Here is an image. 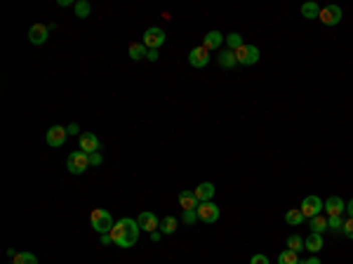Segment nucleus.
Returning a JSON list of instances; mask_svg holds the SVG:
<instances>
[{
  "label": "nucleus",
  "instance_id": "obj_15",
  "mask_svg": "<svg viewBox=\"0 0 353 264\" xmlns=\"http://www.w3.org/2000/svg\"><path fill=\"white\" fill-rule=\"evenodd\" d=\"M193 194H196V198H198V203H208L215 198L217 189L212 182H203V184H198V187L193 189Z\"/></svg>",
  "mask_w": 353,
  "mask_h": 264
},
{
  "label": "nucleus",
  "instance_id": "obj_3",
  "mask_svg": "<svg viewBox=\"0 0 353 264\" xmlns=\"http://www.w3.org/2000/svg\"><path fill=\"white\" fill-rule=\"evenodd\" d=\"M66 168H69L71 175H83L87 168H90V154L85 151H73L66 161Z\"/></svg>",
  "mask_w": 353,
  "mask_h": 264
},
{
  "label": "nucleus",
  "instance_id": "obj_4",
  "mask_svg": "<svg viewBox=\"0 0 353 264\" xmlns=\"http://www.w3.org/2000/svg\"><path fill=\"white\" fill-rule=\"evenodd\" d=\"M299 210L304 212V217L311 219V217H315V215H322V210H325V201H322L320 196H315V194L306 196V198L301 201Z\"/></svg>",
  "mask_w": 353,
  "mask_h": 264
},
{
  "label": "nucleus",
  "instance_id": "obj_12",
  "mask_svg": "<svg viewBox=\"0 0 353 264\" xmlns=\"http://www.w3.org/2000/svg\"><path fill=\"white\" fill-rule=\"evenodd\" d=\"M325 212H327V217H341L346 212V201L341 196H330L325 201Z\"/></svg>",
  "mask_w": 353,
  "mask_h": 264
},
{
  "label": "nucleus",
  "instance_id": "obj_35",
  "mask_svg": "<svg viewBox=\"0 0 353 264\" xmlns=\"http://www.w3.org/2000/svg\"><path fill=\"white\" fill-rule=\"evenodd\" d=\"M148 62H158L160 59V55H158V50H148V57H146Z\"/></svg>",
  "mask_w": 353,
  "mask_h": 264
},
{
  "label": "nucleus",
  "instance_id": "obj_24",
  "mask_svg": "<svg viewBox=\"0 0 353 264\" xmlns=\"http://www.w3.org/2000/svg\"><path fill=\"white\" fill-rule=\"evenodd\" d=\"M299 252H294V250H283L280 255H278V264H299Z\"/></svg>",
  "mask_w": 353,
  "mask_h": 264
},
{
  "label": "nucleus",
  "instance_id": "obj_20",
  "mask_svg": "<svg viewBox=\"0 0 353 264\" xmlns=\"http://www.w3.org/2000/svg\"><path fill=\"white\" fill-rule=\"evenodd\" d=\"M179 205H182V210H196L200 203L193 191H182V194H179Z\"/></svg>",
  "mask_w": 353,
  "mask_h": 264
},
{
  "label": "nucleus",
  "instance_id": "obj_19",
  "mask_svg": "<svg viewBox=\"0 0 353 264\" xmlns=\"http://www.w3.org/2000/svg\"><path fill=\"white\" fill-rule=\"evenodd\" d=\"M176 229H179V219L172 217V215H167L165 219H160V226H158V231H160L162 236H172Z\"/></svg>",
  "mask_w": 353,
  "mask_h": 264
},
{
  "label": "nucleus",
  "instance_id": "obj_18",
  "mask_svg": "<svg viewBox=\"0 0 353 264\" xmlns=\"http://www.w3.org/2000/svg\"><path fill=\"white\" fill-rule=\"evenodd\" d=\"M217 62H219V66H222V69H233V66L238 64V59H236V52L226 47V50H222V52H219Z\"/></svg>",
  "mask_w": 353,
  "mask_h": 264
},
{
  "label": "nucleus",
  "instance_id": "obj_33",
  "mask_svg": "<svg viewBox=\"0 0 353 264\" xmlns=\"http://www.w3.org/2000/svg\"><path fill=\"white\" fill-rule=\"evenodd\" d=\"M101 163H104V156H101L99 151L90 154V165H101Z\"/></svg>",
  "mask_w": 353,
  "mask_h": 264
},
{
  "label": "nucleus",
  "instance_id": "obj_39",
  "mask_svg": "<svg viewBox=\"0 0 353 264\" xmlns=\"http://www.w3.org/2000/svg\"><path fill=\"white\" fill-rule=\"evenodd\" d=\"M346 212H348V217H353V198L346 203Z\"/></svg>",
  "mask_w": 353,
  "mask_h": 264
},
{
  "label": "nucleus",
  "instance_id": "obj_8",
  "mask_svg": "<svg viewBox=\"0 0 353 264\" xmlns=\"http://www.w3.org/2000/svg\"><path fill=\"white\" fill-rule=\"evenodd\" d=\"M318 19H320L325 26H337V24L341 22V8H339V5H325V8H320Z\"/></svg>",
  "mask_w": 353,
  "mask_h": 264
},
{
  "label": "nucleus",
  "instance_id": "obj_36",
  "mask_svg": "<svg viewBox=\"0 0 353 264\" xmlns=\"http://www.w3.org/2000/svg\"><path fill=\"white\" fill-rule=\"evenodd\" d=\"M101 243H104V245H111V243H113L111 233H101Z\"/></svg>",
  "mask_w": 353,
  "mask_h": 264
},
{
  "label": "nucleus",
  "instance_id": "obj_17",
  "mask_svg": "<svg viewBox=\"0 0 353 264\" xmlns=\"http://www.w3.org/2000/svg\"><path fill=\"white\" fill-rule=\"evenodd\" d=\"M304 245H306V250L311 252V255H315V252H320L322 248H325V241H322V233H313L311 231V236L308 238H304Z\"/></svg>",
  "mask_w": 353,
  "mask_h": 264
},
{
  "label": "nucleus",
  "instance_id": "obj_32",
  "mask_svg": "<svg viewBox=\"0 0 353 264\" xmlns=\"http://www.w3.org/2000/svg\"><path fill=\"white\" fill-rule=\"evenodd\" d=\"M341 233H344L346 238H351L353 241V217L344 219V229H341Z\"/></svg>",
  "mask_w": 353,
  "mask_h": 264
},
{
  "label": "nucleus",
  "instance_id": "obj_28",
  "mask_svg": "<svg viewBox=\"0 0 353 264\" xmlns=\"http://www.w3.org/2000/svg\"><path fill=\"white\" fill-rule=\"evenodd\" d=\"M245 45V43H243V36H240V33H229V36H226V47H229V50H233V52H236V50H238V47H243Z\"/></svg>",
  "mask_w": 353,
  "mask_h": 264
},
{
  "label": "nucleus",
  "instance_id": "obj_37",
  "mask_svg": "<svg viewBox=\"0 0 353 264\" xmlns=\"http://www.w3.org/2000/svg\"><path fill=\"white\" fill-rule=\"evenodd\" d=\"M66 130H69V135H78V130H80V127H78V123H71Z\"/></svg>",
  "mask_w": 353,
  "mask_h": 264
},
{
  "label": "nucleus",
  "instance_id": "obj_40",
  "mask_svg": "<svg viewBox=\"0 0 353 264\" xmlns=\"http://www.w3.org/2000/svg\"><path fill=\"white\" fill-rule=\"evenodd\" d=\"M304 264H322V262H320V259H318V257L313 255V257H308V259H306V262H304Z\"/></svg>",
  "mask_w": 353,
  "mask_h": 264
},
{
  "label": "nucleus",
  "instance_id": "obj_2",
  "mask_svg": "<svg viewBox=\"0 0 353 264\" xmlns=\"http://www.w3.org/2000/svg\"><path fill=\"white\" fill-rule=\"evenodd\" d=\"M90 222H92V229L97 233H111V229L115 226L111 212L104 208H94L92 212H90Z\"/></svg>",
  "mask_w": 353,
  "mask_h": 264
},
{
  "label": "nucleus",
  "instance_id": "obj_5",
  "mask_svg": "<svg viewBox=\"0 0 353 264\" xmlns=\"http://www.w3.org/2000/svg\"><path fill=\"white\" fill-rule=\"evenodd\" d=\"M236 59L240 66H254L259 62V47L257 45H243L236 50Z\"/></svg>",
  "mask_w": 353,
  "mask_h": 264
},
{
  "label": "nucleus",
  "instance_id": "obj_6",
  "mask_svg": "<svg viewBox=\"0 0 353 264\" xmlns=\"http://www.w3.org/2000/svg\"><path fill=\"white\" fill-rule=\"evenodd\" d=\"M144 45L146 50H158V47L165 45V31L158 29V26H151L144 31Z\"/></svg>",
  "mask_w": 353,
  "mask_h": 264
},
{
  "label": "nucleus",
  "instance_id": "obj_23",
  "mask_svg": "<svg viewBox=\"0 0 353 264\" xmlns=\"http://www.w3.org/2000/svg\"><path fill=\"white\" fill-rule=\"evenodd\" d=\"M304 219H306V217H304V212H301L299 208H292V210L285 212V222H287L290 226H299Z\"/></svg>",
  "mask_w": 353,
  "mask_h": 264
},
{
  "label": "nucleus",
  "instance_id": "obj_11",
  "mask_svg": "<svg viewBox=\"0 0 353 264\" xmlns=\"http://www.w3.org/2000/svg\"><path fill=\"white\" fill-rule=\"evenodd\" d=\"M47 36H50V26L47 24H33L29 29V43L31 45H45Z\"/></svg>",
  "mask_w": 353,
  "mask_h": 264
},
{
  "label": "nucleus",
  "instance_id": "obj_13",
  "mask_svg": "<svg viewBox=\"0 0 353 264\" xmlns=\"http://www.w3.org/2000/svg\"><path fill=\"white\" fill-rule=\"evenodd\" d=\"M137 224H139V229H141V231L153 233V231H158V226H160V219L155 217L153 212H141V215L137 217Z\"/></svg>",
  "mask_w": 353,
  "mask_h": 264
},
{
  "label": "nucleus",
  "instance_id": "obj_34",
  "mask_svg": "<svg viewBox=\"0 0 353 264\" xmlns=\"http://www.w3.org/2000/svg\"><path fill=\"white\" fill-rule=\"evenodd\" d=\"M250 264H271V262H269V257L266 255H252Z\"/></svg>",
  "mask_w": 353,
  "mask_h": 264
},
{
  "label": "nucleus",
  "instance_id": "obj_25",
  "mask_svg": "<svg viewBox=\"0 0 353 264\" xmlns=\"http://www.w3.org/2000/svg\"><path fill=\"white\" fill-rule=\"evenodd\" d=\"M308 224H311V231L313 233H322L327 229V217H322V215H315V217L308 219Z\"/></svg>",
  "mask_w": 353,
  "mask_h": 264
},
{
  "label": "nucleus",
  "instance_id": "obj_10",
  "mask_svg": "<svg viewBox=\"0 0 353 264\" xmlns=\"http://www.w3.org/2000/svg\"><path fill=\"white\" fill-rule=\"evenodd\" d=\"M189 64H191L193 69H205L210 64V52L205 47H193L191 52H189Z\"/></svg>",
  "mask_w": 353,
  "mask_h": 264
},
{
  "label": "nucleus",
  "instance_id": "obj_41",
  "mask_svg": "<svg viewBox=\"0 0 353 264\" xmlns=\"http://www.w3.org/2000/svg\"><path fill=\"white\" fill-rule=\"evenodd\" d=\"M299 264H304V262H299Z\"/></svg>",
  "mask_w": 353,
  "mask_h": 264
},
{
  "label": "nucleus",
  "instance_id": "obj_14",
  "mask_svg": "<svg viewBox=\"0 0 353 264\" xmlns=\"http://www.w3.org/2000/svg\"><path fill=\"white\" fill-rule=\"evenodd\" d=\"M99 149H101V142L94 132H83V135H80V151L94 154V151H99Z\"/></svg>",
  "mask_w": 353,
  "mask_h": 264
},
{
  "label": "nucleus",
  "instance_id": "obj_29",
  "mask_svg": "<svg viewBox=\"0 0 353 264\" xmlns=\"http://www.w3.org/2000/svg\"><path fill=\"white\" fill-rule=\"evenodd\" d=\"M15 264H38V257L33 252H17Z\"/></svg>",
  "mask_w": 353,
  "mask_h": 264
},
{
  "label": "nucleus",
  "instance_id": "obj_38",
  "mask_svg": "<svg viewBox=\"0 0 353 264\" xmlns=\"http://www.w3.org/2000/svg\"><path fill=\"white\" fill-rule=\"evenodd\" d=\"M160 238H162V233H160V231H153V233H151V241H153V243H158Z\"/></svg>",
  "mask_w": 353,
  "mask_h": 264
},
{
  "label": "nucleus",
  "instance_id": "obj_22",
  "mask_svg": "<svg viewBox=\"0 0 353 264\" xmlns=\"http://www.w3.org/2000/svg\"><path fill=\"white\" fill-rule=\"evenodd\" d=\"M318 15H320V5H318L315 0H306V3L301 5V17H304V19H315Z\"/></svg>",
  "mask_w": 353,
  "mask_h": 264
},
{
  "label": "nucleus",
  "instance_id": "obj_21",
  "mask_svg": "<svg viewBox=\"0 0 353 264\" xmlns=\"http://www.w3.org/2000/svg\"><path fill=\"white\" fill-rule=\"evenodd\" d=\"M127 52H130V59H134V62H139V59H146V57H148V50H146L144 43H130Z\"/></svg>",
  "mask_w": 353,
  "mask_h": 264
},
{
  "label": "nucleus",
  "instance_id": "obj_30",
  "mask_svg": "<svg viewBox=\"0 0 353 264\" xmlns=\"http://www.w3.org/2000/svg\"><path fill=\"white\" fill-rule=\"evenodd\" d=\"M327 229H332V231H341V229H344V219L341 217H327Z\"/></svg>",
  "mask_w": 353,
  "mask_h": 264
},
{
  "label": "nucleus",
  "instance_id": "obj_26",
  "mask_svg": "<svg viewBox=\"0 0 353 264\" xmlns=\"http://www.w3.org/2000/svg\"><path fill=\"white\" fill-rule=\"evenodd\" d=\"M306 248L304 245V238H301L299 233H292L290 238H287V250H294V252H301V250Z\"/></svg>",
  "mask_w": 353,
  "mask_h": 264
},
{
  "label": "nucleus",
  "instance_id": "obj_31",
  "mask_svg": "<svg viewBox=\"0 0 353 264\" xmlns=\"http://www.w3.org/2000/svg\"><path fill=\"white\" fill-rule=\"evenodd\" d=\"M196 222H200L198 219V210H184V224H196Z\"/></svg>",
  "mask_w": 353,
  "mask_h": 264
},
{
  "label": "nucleus",
  "instance_id": "obj_16",
  "mask_svg": "<svg viewBox=\"0 0 353 264\" xmlns=\"http://www.w3.org/2000/svg\"><path fill=\"white\" fill-rule=\"evenodd\" d=\"M222 43H226V36H222L219 31H210L205 38H203V47L212 52V50H222Z\"/></svg>",
  "mask_w": 353,
  "mask_h": 264
},
{
  "label": "nucleus",
  "instance_id": "obj_7",
  "mask_svg": "<svg viewBox=\"0 0 353 264\" xmlns=\"http://www.w3.org/2000/svg\"><path fill=\"white\" fill-rule=\"evenodd\" d=\"M196 210H198V219L200 222H205V224H215L217 219H219V205L212 203V201L200 203Z\"/></svg>",
  "mask_w": 353,
  "mask_h": 264
},
{
  "label": "nucleus",
  "instance_id": "obj_9",
  "mask_svg": "<svg viewBox=\"0 0 353 264\" xmlns=\"http://www.w3.org/2000/svg\"><path fill=\"white\" fill-rule=\"evenodd\" d=\"M66 137H69V130H66V127H62V125H52L45 135V142L50 144V147L57 149V147H64Z\"/></svg>",
  "mask_w": 353,
  "mask_h": 264
},
{
  "label": "nucleus",
  "instance_id": "obj_27",
  "mask_svg": "<svg viewBox=\"0 0 353 264\" xmlns=\"http://www.w3.org/2000/svg\"><path fill=\"white\" fill-rule=\"evenodd\" d=\"M73 10H76L78 19H85V17H90V12H92V8H90V3H87V0H78L76 5H73Z\"/></svg>",
  "mask_w": 353,
  "mask_h": 264
},
{
  "label": "nucleus",
  "instance_id": "obj_1",
  "mask_svg": "<svg viewBox=\"0 0 353 264\" xmlns=\"http://www.w3.org/2000/svg\"><path fill=\"white\" fill-rule=\"evenodd\" d=\"M139 224L137 219H130V217H123L115 222V226L111 229V238H113V245L118 248H132L139 238Z\"/></svg>",
  "mask_w": 353,
  "mask_h": 264
}]
</instances>
